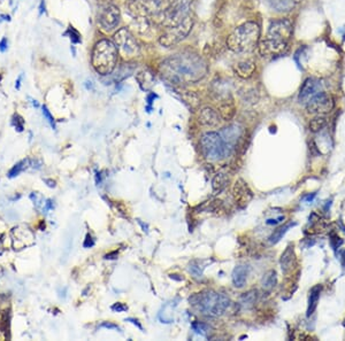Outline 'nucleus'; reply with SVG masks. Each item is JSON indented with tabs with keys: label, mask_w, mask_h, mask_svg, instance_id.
<instances>
[{
	"label": "nucleus",
	"mask_w": 345,
	"mask_h": 341,
	"mask_svg": "<svg viewBox=\"0 0 345 341\" xmlns=\"http://www.w3.org/2000/svg\"><path fill=\"white\" fill-rule=\"evenodd\" d=\"M161 73L172 83L189 84L203 80L208 73V67L203 57L195 53L184 52L163 61Z\"/></svg>",
	"instance_id": "nucleus-1"
},
{
	"label": "nucleus",
	"mask_w": 345,
	"mask_h": 341,
	"mask_svg": "<svg viewBox=\"0 0 345 341\" xmlns=\"http://www.w3.org/2000/svg\"><path fill=\"white\" fill-rule=\"evenodd\" d=\"M260 27L256 22H245L237 27L227 38V46L235 53H248L258 46Z\"/></svg>",
	"instance_id": "nucleus-2"
},
{
	"label": "nucleus",
	"mask_w": 345,
	"mask_h": 341,
	"mask_svg": "<svg viewBox=\"0 0 345 341\" xmlns=\"http://www.w3.org/2000/svg\"><path fill=\"white\" fill-rule=\"evenodd\" d=\"M190 305L203 315L217 317L225 313L230 306V299L223 293L206 290L190 298Z\"/></svg>",
	"instance_id": "nucleus-3"
},
{
	"label": "nucleus",
	"mask_w": 345,
	"mask_h": 341,
	"mask_svg": "<svg viewBox=\"0 0 345 341\" xmlns=\"http://www.w3.org/2000/svg\"><path fill=\"white\" fill-rule=\"evenodd\" d=\"M119 50L114 42L109 39H100L94 44L91 64L94 71L101 76H108L113 73L118 63Z\"/></svg>",
	"instance_id": "nucleus-4"
},
{
	"label": "nucleus",
	"mask_w": 345,
	"mask_h": 341,
	"mask_svg": "<svg viewBox=\"0 0 345 341\" xmlns=\"http://www.w3.org/2000/svg\"><path fill=\"white\" fill-rule=\"evenodd\" d=\"M200 146L205 159L211 162H219L230 154L222 137L217 132L204 133L200 138Z\"/></svg>",
	"instance_id": "nucleus-5"
},
{
	"label": "nucleus",
	"mask_w": 345,
	"mask_h": 341,
	"mask_svg": "<svg viewBox=\"0 0 345 341\" xmlns=\"http://www.w3.org/2000/svg\"><path fill=\"white\" fill-rule=\"evenodd\" d=\"M192 27H194V19L191 15H188L182 22L175 24V26L167 27L159 39L160 45L163 47L175 46L190 34Z\"/></svg>",
	"instance_id": "nucleus-6"
},
{
	"label": "nucleus",
	"mask_w": 345,
	"mask_h": 341,
	"mask_svg": "<svg viewBox=\"0 0 345 341\" xmlns=\"http://www.w3.org/2000/svg\"><path fill=\"white\" fill-rule=\"evenodd\" d=\"M192 0H171L167 10L163 13L161 23L163 26L171 27L182 22L190 12Z\"/></svg>",
	"instance_id": "nucleus-7"
},
{
	"label": "nucleus",
	"mask_w": 345,
	"mask_h": 341,
	"mask_svg": "<svg viewBox=\"0 0 345 341\" xmlns=\"http://www.w3.org/2000/svg\"><path fill=\"white\" fill-rule=\"evenodd\" d=\"M259 54L266 59H275V57L283 56L289 51V43L285 40L270 38L267 37L258 44Z\"/></svg>",
	"instance_id": "nucleus-8"
},
{
	"label": "nucleus",
	"mask_w": 345,
	"mask_h": 341,
	"mask_svg": "<svg viewBox=\"0 0 345 341\" xmlns=\"http://www.w3.org/2000/svg\"><path fill=\"white\" fill-rule=\"evenodd\" d=\"M114 44L126 56H134L139 52V45L127 28H121L114 34Z\"/></svg>",
	"instance_id": "nucleus-9"
},
{
	"label": "nucleus",
	"mask_w": 345,
	"mask_h": 341,
	"mask_svg": "<svg viewBox=\"0 0 345 341\" xmlns=\"http://www.w3.org/2000/svg\"><path fill=\"white\" fill-rule=\"evenodd\" d=\"M335 107V101L329 93L320 92L306 104L307 112L311 114L323 115L330 113Z\"/></svg>",
	"instance_id": "nucleus-10"
},
{
	"label": "nucleus",
	"mask_w": 345,
	"mask_h": 341,
	"mask_svg": "<svg viewBox=\"0 0 345 341\" xmlns=\"http://www.w3.org/2000/svg\"><path fill=\"white\" fill-rule=\"evenodd\" d=\"M294 23L290 19L272 20L268 26V36L270 38H276L289 42L293 35Z\"/></svg>",
	"instance_id": "nucleus-11"
},
{
	"label": "nucleus",
	"mask_w": 345,
	"mask_h": 341,
	"mask_svg": "<svg viewBox=\"0 0 345 341\" xmlns=\"http://www.w3.org/2000/svg\"><path fill=\"white\" fill-rule=\"evenodd\" d=\"M120 19L121 13L119 7L115 5H106L100 10L98 21H99L100 27L104 29L105 31H112L119 26Z\"/></svg>",
	"instance_id": "nucleus-12"
},
{
	"label": "nucleus",
	"mask_w": 345,
	"mask_h": 341,
	"mask_svg": "<svg viewBox=\"0 0 345 341\" xmlns=\"http://www.w3.org/2000/svg\"><path fill=\"white\" fill-rule=\"evenodd\" d=\"M320 92H322L321 82L316 79H313V77H309V79L305 80V82L303 83V86L301 88L298 101L301 102V104L306 105L312 98Z\"/></svg>",
	"instance_id": "nucleus-13"
},
{
	"label": "nucleus",
	"mask_w": 345,
	"mask_h": 341,
	"mask_svg": "<svg viewBox=\"0 0 345 341\" xmlns=\"http://www.w3.org/2000/svg\"><path fill=\"white\" fill-rule=\"evenodd\" d=\"M234 198L238 207L244 208L253 198V193L243 179H237L233 188Z\"/></svg>",
	"instance_id": "nucleus-14"
},
{
	"label": "nucleus",
	"mask_w": 345,
	"mask_h": 341,
	"mask_svg": "<svg viewBox=\"0 0 345 341\" xmlns=\"http://www.w3.org/2000/svg\"><path fill=\"white\" fill-rule=\"evenodd\" d=\"M219 133L227 145L229 152L232 153V151L237 146L238 142L241 141L242 135H243V128L240 124H233L222 129Z\"/></svg>",
	"instance_id": "nucleus-15"
},
{
	"label": "nucleus",
	"mask_w": 345,
	"mask_h": 341,
	"mask_svg": "<svg viewBox=\"0 0 345 341\" xmlns=\"http://www.w3.org/2000/svg\"><path fill=\"white\" fill-rule=\"evenodd\" d=\"M221 116L219 113L211 107H204L199 110L198 121L205 128H216L221 123Z\"/></svg>",
	"instance_id": "nucleus-16"
},
{
	"label": "nucleus",
	"mask_w": 345,
	"mask_h": 341,
	"mask_svg": "<svg viewBox=\"0 0 345 341\" xmlns=\"http://www.w3.org/2000/svg\"><path fill=\"white\" fill-rule=\"evenodd\" d=\"M280 264L282 272L284 274L285 276L293 272L295 266L297 265V257H296L294 245H289L285 248L284 252H283L280 258Z\"/></svg>",
	"instance_id": "nucleus-17"
},
{
	"label": "nucleus",
	"mask_w": 345,
	"mask_h": 341,
	"mask_svg": "<svg viewBox=\"0 0 345 341\" xmlns=\"http://www.w3.org/2000/svg\"><path fill=\"white\" fill-rule=\"evenodd\" d=\"M234 72L241 79H250L256 72V63L252 60H243L234 65Z\"/></svg>",
	"instance_id": "nucleus-18"
},
{
	"label": "nucleus",
	"mask_w": 345,
	"mask_h": 341,
	"mask_svg": "<svg viewBox=\"0 0 345 341\" xmlns=\"http://www.w3.org/2000/svg\"><path fill=\"white\" fill-rule=\"evenodd\" d=\"M248 275H249L248 266H245V265L235 266V269L233 270V275H232L234 286L237 287V289H242V287H244L246 279H248Z\"/></svg>",
	"instance_id": "nucleus-19"
},
{
	"label": "nucleus",
	"mask_w": 345,
	"mask_h": 341,
	"mask_svg": "<svg viewBox=\"0 0 345 341\" xmlns=\"http://www.w3.org/2000/svg\"><path fill=\"white\" fill-rule=\"evenodd\" d=\"M236 108L233 100H223L219 106V115L223 121H230L235 116Z\"/></svg>",
	"instance_id": "nucleus-20"
},
{
	"label": "nucleus",
	"mask_w": 345,
	"mask_h": 341,
	"mask_svg": "<svg viewBox=\"0 0 345 341\" xmlns=\"http://www.w3.org/2000/svg\"><path fill=\"white\" fill-rule=\"evenodd\" d=\"M277 284V274L275 270H268L261 279L262 289L265 291H272Z\"/></svg>",
	"instance_id": "nucleus-21"
},
{
	"label": "nucleus",
	"mask_w": 345,
	"mask_h": 341,
	"mask_svg": "<svg viewBox=\"0 0 345 341\" xmlns=\"http://www.w3.org/2000/svg\"><path fill=\"white\" fill-rule=\"evenodd\" d=\"M320 292H321V287L315 286L310 292V298H309V307H307V316H310L314 313L316 307H318V302L320 299Z\"/></svg>",
	"instance_id": "nucleus-22"
},
{
	"label": "nucleus",
	"mask_w": 345,
	"mask_h": 341,
	"mask_svg": "<svg viewBox=\"0 0 345 341\" xmlns=\"http://www.w3.org/2000/svg\"><path fill=\"white\" fill-rule=\"evenodd\" d=\"M228 184V177L224 174H217L212 180V188L214 194L222 192Z\"/></svg>",
	"instance_id": "nucleus-23"
},
{
	"label": "nucleus",
	"mask_w": 345,
	"mask_h": 341,
	"mask_svg": "<svg viewBox=\"0 0 345 341\" xmlns=\"http://www.w3.org/2000/svg\"><path fill=\"white\" fill-rule=\"evenodd\" d=\"M257 291L256 290H251L249 292H246L243 295H242L241 298V306L245 308V309H250V308H252L254 305H256L257 302Z\"/></svg>",
	"instance_id": "nucleus-24"
},
{
	"label": "nucleus",
	"mask_w": 345,
	"mask_h": 341,
	"mask_svg": "<svg viewBox=\"0 0 345 341\" xmlns=\"http://www.w3.org/2000/svg\"><path fill=\"white\" fill-rule=\"evenodd\" d=\"M327 125V118L322 116V115H318V116L312 118L310 121V124H309V128L312 131V132H320L324 126Z\"/></svg>",
	"instance_id": "nucleus-25"
},
{
	"label": "nucleus",
	"mask_w": 345,
	"mask_h": 341,
	"mask_svg": "<svg viewBox=\"0 0 345 341\" xmlns=\"http://www.w3.org/2000/svg\"><path fill=\"white\" fill-rule=\"evenodd\" d=\"M295 225H296V223H288L285 225H283V227L278 228L277 230H275L273 235L269 237L270 244H276L277 241H280L282 239V237L286 233L288 230H289L291 227H295Z\"/></svg>",
	"instance_id": "nucleus-26"
},
{
	"label": "nucleus",
	"mask_w": 345,
	"mask_h": 341,
	"mask_svg": "<svg viewBox=\"0 0 345 341\" xmlns=\"http://www.w3.org/2000/svg\"><path fill=\"white\" fill-rule=\"evenodd\" d=\"M29 166H30V160H29V159L22 160L21 162L16 163L15 166H14L13 168H12L11 171H10V174H8V176H10L11 178L15 177V176H19L20 174H21L22 171L26 170Z\"/></svg>",
	"instance_id": "nucleus-27"
},
{
	"label": "nucleus",
	"mask_w": 345,
	"mask_h": 341,
	"mask_svg": "<svg viewBox=\"0 0 345 341\" xmlns=\"http://www.w3.org/2000/svg\"><path fill=\"white\" fill-rule=\"evenodd\" d=\"M191 327H192V330H194L197 334H200V335H203V336H206L207 333L209 332V326L207 325V324H204V323H200V322H195V323H192L191 324Z\"/></svg>",
	"instance_id": "nucleus-28"
},
{
	"label": "nucleus",
	"mask_w": 345,
	"mask_h": 341,
	"mask_svg": "<svg viewBox=\"0 0 345 341\" xmlns=\"http://www.w3.org/2000/svg\"><path fill=\"white\" fill-rule=\"evenodd\" d=\"M203 269L204 268H200V264H198V262H191L190 264H189V268L188 271L192 275V277L195 278H200L203 276Z\"/></svg>",
	"instance_id": "nucleus-29"
},
{
	"label": "nucleus",
	"mask_w": 345,
	"mask_h": 341,
	"mask_svg": "<svg viewBox=\"0 0 345 341\" xmlns=\"http://www.w3.org/2000/svg\"><path fill=\"white\" fill-rule=\"evenodd\" d=\"M127 309H128V307H127L126 305H123V303H115V305L112 306V310L114 311H117V313H122V311H126Z\"/></svg>",
	"instance_id": "nucleus-30"
},
{
	"label": "nucleus",
	"mask_w": 345,
	"mask_h": 341,
	"mask_svg": "<svg viewBox=\"0 0 345 341\" xmlns=\"http://www.w3.org/2000/svg\"><path fill=\"white\" fill-rule=\"evenodd\" d=\"M94 245V241L92 239V237L90 236V235H86V238H85V241H84V247L85 248H90V247H92V246Z\"/></svg>",
	"instance_id": "nucleus-31"
},
{
	"label": "nucleus",
	"mask_w": 345,
	"mask_h": 341,
	"mask_svg": "<svg viewBox=\"0 0 345 341\" xmlns=\"http://www.w3.org/2000/svg\"><path fill=\"white\" fill-rule=\"evenodd\" d=\"M43 113H44L45 116H46L47 121L50 122L53 126H54V121H53V117L51 116V114H50V112H48V110H47L46 107H43Z\"/></svg>",
	"instance_id": "nucleus-32"
},
{
	"label": "nucleus",
	"mask_w": 345,
	"mask_h": 341,
	"mask_svg": "<svg viewBox=\"0 0 345 341\" xmlns=\"http://www.w3.org/2000/svg\"><path fill=\"white\" fill-rule=\"evenodd\" d=\"M101 326L106 327V328H110V330H120V327H119L118 325H115V324H113V323L105 322V323L101 324Z\"/></svg>",
	"instance_id": "nucleus-33"
},
{
	"label": "nucleus",
	"mask_w": 345,
	"mask_h": 341,
	"mask_svg": "<svg viewBox=\"0 0 345 341\" xmlns=\"http://www.w3.org/2000/svg\"><path fill=\"white\" fill-rule=\"evenodd\" d=\"M282 221H284V216H280V217H278V219H275V220H268V221H267V224H268V225L277 224V223H281Z\"/></svg>",
	"instance_id": "nucleus-34"
},
{
	"label": "nucleus",
	"mask_w": 345,
	"mask_h": 341,
	"mask_svg": "<svg viewBox=\"0 0 345 341\" xmlns=\"http://www.w3.org/2000/svg\"><path fill=\"white\" fill-rule=\"evenodd\" d=\"M126 320H128V322H131V323H133V324H135V325H136V326L139 328V330H143L142 325H141V324H139V323L137 322L136 319H134V318H127Z\"/></svg>",
	"instance_id": "nucleus-35"
},
{
	"label": "nucleus",
	"mask_w": 345,
	"mask_h": 341,
	"mask_svg": "<svg viewBox=\"0 0 345 341\" xmlns=\"http://www.w3.org/2000/svg\"><path fill=\"white\" fill-rule=\"evenodd\" d=\"M290 2H293V3L295 4V5H296V6H297V5H298V4L302 2V0H290Z\"/></svg>",
	"instance_id": "nucleus-36"
},
{
	"label": "nucleus",
	"mask_w": 345,
	"mask_h": 341,
	"mask_svg": "<svg viewBox=\"0 0 345 341\" xmlns=\"http://www.w3.org/2000/svg\"><path fill=\"white\" fill-rule=\"evenodd\" d=\"M343 261H344V265H345V252L343 253Z\"/></svg>",
	"instance_id": "nucleus-37"
},
{
	"label": "nucleus",
	"mask_w": 345,
	"mask_h": 341,
	"mask_svg": "<svg viewBox=\"0 0 345 341\" xmlns=\"http://www.w3.org/2000/svg\"><path fill=\"white\" fill-rule=\"evenodd\" d=\"M267 2H268V4H270L272 2H274V0H267Z\"/></svg>",
	"instance_id": "nucleus-38"
},
{
	"label": "nucleus",
	"mask_w": 345,
	"mask_h": 341,
	"mask_svg": "<svg viewBox=\"0 0 345 341\" xmlns=\"http://www.w3.org/2000/svg\"><path fill=\"white\" fill-rule=\"evenodd\" d=\"M134 2H135V0H134Z\"/></svg>",
	"instance_id": "nucleus-39"
}]
</instances>
